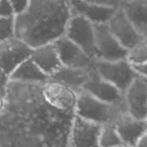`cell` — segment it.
Masks as SVG:
<instances>
[{
    "mask_svg": "<svg viewBox=\"0 0 147 147\" xmlns=\"http://www.w3.org/2000/svg\"><path fill=\"white\" fill-rule=\"evenodd\" d=\"M71 16L69 0H30L26 12L15 16V37L32 49L54 43Z\"/></svg>",
    "mask_w": 147,
    "mask_h": 147,
    "instance_id": "6da1fadb",
    "label": "cell"
},
{
    "mask_svg": "<svg viewBox=\"0 0 147 147\" xmlns=\"http://www.w3.org/2000/svg\"><path fill=\"white\" fill-rule=\"evenodd\" d=\"M76 115L101 125H114L128 113L125 101L108 103L81 92L77 94Z\"/></svg>",
    "mask_w": 147,
    "mask_h": 147,
    "instance_id": "7a4b0ae2",
    "label": "cell"
},
{
    "mask_svg": "<svg viewBox=\"0 0 147 147\" xmlns=\"http://www.w3.org/2000/svg\"><path fill=\"white\" fill-rule=\"evenodd\" d=\"M94 68L99 75L125 93L139 76L134 66L125 59L115 61H94Z\"/></svg>",
    "mask_w": 147,
    "mask_h": 147,
    "instance_id": "3957f363",
    "label": "cell"
},
{
    "mask_svg": "<svg viewBox=\"0 0 147 147\" xmlns=\"http://www.w3.org/2000/svg\"><path fill=\"white\" fill-rule=\"evenodd\" d=\"M95 29V59L105 61L125 59L128 50L121 45L111 32L107 24L94 25Z\"/></svg>",
    "mask_w": 147,
    "mask_h": 147,
    "instance_id": "277c9868",
    "label": "cell"
},
{
    "mask_svg": "<svg viewBox=\"0 0 147 147\" xmlns=\"http://www.w3.org/2000/svg\"><path fill=\"white\" fill-rule=\"evenodd\" d=\"M65 36L94 60L95 29L92 22L80 15H72L66 27Z\"/></svg>",
    "mask_w": 147,
    "mask_h": 147,
    "instance_id": "5b68a950",
    "label": "cell"
},
{
    "mask_svg": "<svg viewBox=\"0 0 147 147\" xmlns=\"http://www.w3.org/2000/svg\"><path fill=\"white\" fill-rule=\"evenodd\" d=\"M32 49L16 37L0 43V67L8 75L30 58Z\"/></svg>",
    "mask_w": 147,
    "mask_h": 147,
    "instance_id": "8992f818",
    "label": "cell"
},
{
    "mask_svg": "<svg viewBox=\"0 0 147 147\" xmlns=\"http://www.w3.org/2000/svg\"><path fill=\"white\" fill-rule=\"evenodd\" d=\"M53 43L63 66L77 69H90L94 66V59L65 35Z\"/></svg>",
    "mask_w": 147,
    "mask_h": 147,
    "instance_id": "52a82bcc",
    "label": "cell"
},
{
    "mask_svg": "<svg viewBox=\"0 0 147 147\" xmlns=\"http://www.w3.org/2000/svg\"><path fill=\"white\" fill-rule=\"evenodd\" d=\"M102 126L76 115L71 131L69 147H100L99 137Z\"/></svg>",
    "mask_w": 147,
    "mask_h": 147,
    "instance_id": "ba28073f",
    "label": "cell"
},
{
    "mask_svg": "<svg viewBox=\"0 0 147 147\" xmlns=\"http://www.w3.org/2000/svg\"><path fill=\"white\" fill-rule=\"evenodd\" d=\"M127 112L136 119L147 118V80L138 77L124 93Z\"/></svg>",
    "mask_w": 147,
    "mask_h": 147,
    "instance_id": "9c48e42d",
    "label": "cell"
},
{
    "mask_svg": "<svg viewBox=\"0 0 147 147\" xmlns=\"http://www.w3.org/2000/svg\"><path fill=\"white\" fill-rule=\"evenodd\" d=\"M82 92H84L105 102L120 103L125 101L124 93L112 84L103 80L96 71L94 66Z\"/></svg>",
    "mask_w": 147,
    "mask_h": 147,
    "instance_id": "30bf717a",
    "label": "cell"
},
{
    "mask_svg": "<svg viewBox=\"0 0 147 147\" xmlns=\"http://www.w3.org/2000/svg\"><path fill=\"white\" fill-rule=\"evenodd\" d=\"M107 25L117 40L127 50L131 49L143 38L128 19L121 7L115 11Z\"/></svg>",
    "mask_w": 147,
    "mask_h": 147,
    "instance_id": "8fae6325",
    "label": "cell"
},
{
    "mask_svg": "<svg viewBox=\"0 0 147 147\" xmlns=\"http://www.w3.org/2000/svg\"><path fill=\"white\" fill-rule=\"evenodd\" d=\"M69 2L72 15L83 17L94 25L107 24L118 9L88 3L84 0H69Z\"/></svg>",
    "mask_w": 147,
    "mask_h": 147,
    "instance_id": "7c38bea8",
    "label": "cell"
},
{
    "mask_svg": "<svg viewBox=\"0 0 147 147\" xmlns=\"http://www.w3.org/2000/svg\"><path fill=\"white\" fill-rule=\"evenodd\" d=\"M43 94L52 105L61 110L75 107L78 94L64 84L52 80L46 82Z\"/></svg>",
    "mask_w": 147,
    "mask_h": 147,
    "instance_id": "4fadbf2b",
    "label": "cell"
},
{
    "mask_svg": "<svg viewBox=\"0 0 147 147\" xmlns=\"http://www.w3.org/2000/svg\"><path fill=\"white\" fill-rule=\"evenodd\" d=\"M30 58L50 78L63 66L53 43L32 49Z\"/></svg>",
    "mask_w": 147,
    "mask_h": 147,
    "instance_id": "5bb4252c",
    "label": "cell"
},
{
    "mask_svg": "<svg viewBox=\"0 0 147 147\" xmlns=\"http://www.w3.org/2000/svg\"><path fill=\"white\" fill-rule=\"evenodd\" d=\"M123 145L134 147L141 136L146 132L145 121L136 119L128 113L122 117L115 125Z\"/></svg>",
    "mask_w": 147,
    "mask_h": 147,
    "instance_id": "9a60e30c",
    "label": "cell"
},
{
    "mask_svg": "<svg viewBox=\"0 0 147 147\" xmlns=\"http://www.w3.org/2000/svg\"><path fill=\"white\" fill-rule=\"evenodd\" d=\"M92 68L77 69L62 66L51 77L50 80L64 84L78 94L82 91L83 87L88 80Z\"/></svg>",
    "mask_w": 147,
    "mask_h": 147,
    "instance_id": "2e32d148",
    "label": "cell"
},
{
    "mask_svg": "<svg viewBox=\"0 0 147 147\" xmlns=\"http://www.w3.org/2000/svg\"><path fill=\"white\" fill-rule=\"evenodd\" d=\"M121 8L138 33L147 38V0L125 1Z\"/></svg>",
    "mask_w": 147,
    "mask_h": 147,
    "instance_id": "e0dca14e",
    "label": "cell"
},
{
    "mask_svg": "<svg viewBox=\"0 0 147 147\" xmlns=\"http://www.w3.org/2000/svg\"><path fill=\"white\" fill-rule=\"evenodd\" d=\"M9 79L12 81L46 83L50 80V77L37 66L31 58H29L17 67L9 75Z\"/></svg>",
    "mask_w": 147,
    "mask_h": 147,
    "instance_id": "ac0fdd59",
    "label": "cell"
},
{
    "mask_svg": "<svg viewBox=\"0 0 147 147\" xmlns=\"http://www.w3.org/2000/svg\"><path fill=\"white\" fill-rule=\"evenodd\" d=\"M123 145L114 125H102L99 137L100 147H115Z\"/></svg>",
    "mask_w": 147,
    "mask_h": 147,
    "instance_id": "d6986e66",
    "label": "cell"
},
{
    "mask_svg": "<svg viewBox=\"0 0 147 147\" xmlns=\"http://www.w3.org/2000/svg\"><path fill=\"white\" fill-rule=\"evenodd\" d=\"M126 59L133 66L147 61V38H143L131 49L128 50Z\"/></svg>",
    "mask_w": 147,
    "mask_h": 147,
    "instance_id": "ffe728a7",
    "label": "cell"
},
{
    "mask_svg": "<svg viewBox=\"0 0 147 147\" xmlns=\"http://www.w3.org/2000/svg\"><path fill=\"white\" fill-rule=\"evenodd\" d=\"M15 37V17H0V43Z\"/></svg>",
    "mask_w": 147,
    "mask_h": 147,
    "instance_id": "44dd1931",
    "label": "cell"
},
{
    "mask_svg": "<svg viewBox=\"0 0 147 147\" xmlns=\"http://www.w3.org/2000/svg\"><path fill=\"white\" fill-rule=\"evenodd\" d=\"M88 3L100 5V6L107 7L118 9L122 7L125 0H84Z\"/></svg>",
    "mask_w": 147,
    "mask_h": 147,
    "instance_id": "7402d4cb",
    "label": "cell"
},
{
    "mask_svg": "<svg viewBox=\"0 0 147 147\" xmlns=\"http://www.w3.org/2000/svg\"><path fill=\"white\" fill-rule=\"evenodd\" d=\"M15 12L9 0H0V17L14 18Z\"/></svg>",
    "mask_w": 147,
    "mask_h": 147,
    "instance_id": "603a6c76",
    "label": "cell"
},
{
    "mask_svg": "<svg viewBox=\"0 0 147 147\" xmlns=\"http://www.w3.org/2000/svg\"><path fill=\"white\" fill-rule=\"evenodd\" d=\"M9 1L16 16L26 12L29 7L30 0H9Z\"/></svg>",
    "mask_w": 147,
    "mask_h": 147,
    "instance_id": "cb8c5ba5",
    "label": "cell"
},
{
    "mask_svg": "<svg viewBox=\"0 0 147 147\" xmlns=\"http://www.w3.org/2000/svg\"><path fill=\"white\" fill-rule=\"evenodd\" d=\"M10 80L9 75L0 67V97L5 98L6 96V89L7 83Z\"/></svg>",
    "mask_w": 147,
    "mask_h": 147,
    "instance_id": "d4e9b609",
    "label": "cell"
},
{
    "mask_svg": "<svg viewBox=\"0 0 147 147\" xmlns=\"http://www.w3.org/2000/svg\"><path fill=\"white\" fill-rule=\"evenodd\" d=\"M134 68L139 77L147 80V61L143 64L134 66Z\"/></svg>",
    "mask_w": 147,
    "mask_h": 147,
    "instance_id": "484cf974",
    "label": "cell"
},
{
    "mask_svg": "<svg viewBox=\"0 0 147 147\" xmlns=\"http://www.w3.org/2000/svg\"><path fill=\"white\" fill-rule=\"evenodd\" d=\"M134 147H147V131L141 136Z\"/></svg>",
    "mask_w": 147,
    "mask_h": 147,
    "instance_id": "4316f807",
    "label": "cell"
},
{
    "mask_svg": "<svg viewBox=\"0 0 147 147\" xmlns=\"http://www.w3.org/2000/svg\"><path fill=\"white\" fill-rule=\"evenodd\" d=\"M4 107H5V98L0 97V113L2 111Z\"/></svg>",
    "mask_w": 147,
    "mask_h": 147,
    "instance_id": "83f0119b",
    "label": "cell"
},
{
    "mask_svg": "<svg viewBox=\"0 0 147 147\" xmlns=\"http://www.w3.org/2000/svg\"><path fill=\"white\" fill-rule=\"evenodd\" d=\"M115 147H127V146L125 145H120V146H115Z\"/></svg>",
    "mask_w": 147,
    "mask_h": 147,
    "instance_id": "f1b7e54d",
    "label": "cell"
},
{
    "mask_svg": "<svg viewBox=\"0 0 147 147\" xmlns=\"http://www.w3.org/2000/svg\"><path fill=\"white\" fill-rule=\"evenodd\" d=\"M145 123H146V129H147V118L145 120Z\"/></svg>",
    "mask_w": 147,
    "mask_h": 147,
    "instance_id": "f546056e",
    "label": "cell"
},
{
    "mask_svg": "<svg viewBox=\"0 0 147 147\" xmlns=\"http://www.w3.org/2000/svg\"><path fill=\"white\" fill-rule=\"evenodd\" d=\"M125 1H131V0H125Z\"/></svg>",
    "mask_w": 147,
    "mask_h": 147,
    "instance_id": "4dcf8cb0",
    "label": "cell"
}]
</instances>
